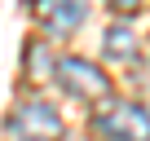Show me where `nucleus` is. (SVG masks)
<instances>
[{"label": "nucleus", "instance_id": "2", "mask_svg": "<svg viewBox=\"0 0 150 141\" xmlns=\"http://www.w3.org/2000/svg\"><path fill=\"white\" fill-rule=\"evenodd\" d=\"M53 80L71 102H110V75L88 57H57Z\"/></svg>", "mask_w": 150, "mask_h": 141}, {"label": "nucleus", "instance_id": "6", "mask_svg": "<svg viewBox=\"0 0 150 141\" xmlns=\"http://www.w3.org/2000/svg\"><path fill=\"white\" fill-rule=\"evenodd\" d=\"M106 9H115L119 18H128V13H137V9H141V0H106Z\"/></svg>", "mask_w": 150, "mask_h": 141}, {"label": "nucleus", "instance_id": "1", "mask_svg": "<svg viewBox=\"0 0 150 141\" xmlns=\"http://www.w3.org/2000/svg\"><path fill=\"white\" fill-rule=\"evenodd\" d=\"M88 128L102 141H150V110L141 102L110 97V102H102V110H93Z\"/></svg>", "mask_w": 150, "mask_h": 141}, {"label": "nucleus", "instance_id": "5", "mask_svg": "<svg viewBox=\"0 0 150 141\" xmlns=\"http://www.w3.org/2000/svg\"><path fill=\"white\" fill-rule=\"evenodd\" d=\"M137 53H141V35H137V27L115 22V27L102 31V57H106V62H137Z\"/></svg>", "mask_w": 150, "mask_h": 141}, {"label": "nucleus", "instance_id": "4", "mask_svg": "<svg viewBox=\"0 0 150 141\" xmlns=\"http://www.w3.org/2000/svg\"><path fill=\"white\" fill-rule=\"evenodd\" d=\"M93 0H31V18L40 22L44 40H62L71 31H80V22L88 18Z\"/></svg>", "mask_w": 150, "mask_h": 141}, {"label": "nucleus", "instance_id": "3", "mask_svg": "<svg viewBox=\"0 0 150 141\" xmlns=\"http://www.w3.org/2000/svg\"><path fill=\"white\" fill-rule=\"evenodd\" d=\"M9 132H13L18 141H62L66 123H62V115H57L53 102H44V97H27V102L13 106V115H9Z\"/></svg>", "mask_w": 150, "mask_h": 141}]
</instances>
